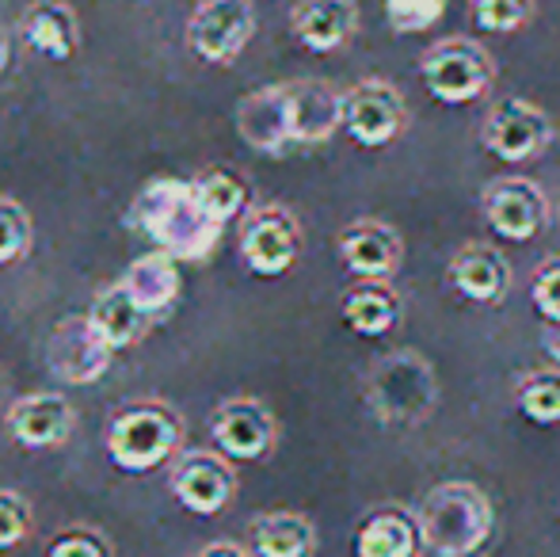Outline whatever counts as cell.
I'll list each match as a JSON object with an SVG mask.
<instances>
[{"label": "cell", "instance_id": "27", "mask_svg": "<svg viewBox=\"0 0 560 557\" xmlns=\"http://www.w3.org/2000/svg\"><path fill=\"white\" fill-rule=\"evenodd\" d=\"M515 405L526 420L541 423V428H557L560 423V371H530L518 379L515 386Z\"/></svg>", "mask_w": 560, "mask_h": 557}, {"label": "cell", "instance_id": "20", "mask_svg": "<svg viewBox=\"0 0 560 557\" xmlns=\"http://www.w3.org/2000/svg\"><path fill=\"white\" fill-rule=\"evenodd\" d=\"M420 515L400 504H382L354 531V557H420Z\"/></svg>", "mask_w": 560, "mask_h": 557}, {"label": "cell", "instance_id": "14", "mask_svg": "<svg viewBox=\"0 0 560 557\" xmlns=\"http://www.w3.org/2000/svg\"><path fill=\"white\" fill-rule=\"evenodd\" d=\"M339 256L359 279H393L405 260V237L382 218H359L339 237Z\"/></svg>", "mask_w": 560, "mask_h": 557}, {"label": "cell", "instance_id": "9", "mask_svg": "<svg viewBox=\"0 0 560 557\" xmlns=\"http://www.w3.org/2000/svg\"><path fill=\"white\" fill-rule=\"evenodd\" d=\"M302 256V225L287 207H256L241 225V260L252 276L279 279Z\"/></svg>", "mask_w": 560, "mask_h": 557}, {"label": "cell", "instance_id": "19", "mask_svg": "<svg viewBox=\"0 0 560 557\" xmlns=\"http://www.w3.org/2000/svg\"><path fill=\"white\" fill-rule=\"evenodd\" d=\"M290 31L313 54H332L347 46L359 31L354 0H298L290 12Z\"/></svg>", "mask_w": 560, "mask_h": 557}, {"label": "cell", "instance_id": "8", "mask_svg": "<svg viewBox=\"0 0 560 557\" xmlns=\"http://www.w3.org/2000/svg\"><path fill=\"white\" fill-rule=\"evenodd\" d=\"M408 127V104L385 77H366L343 92V130L366 149L393 146Z\"/></svg>", "mask_w": 560, "mask_h": 557}, {"label": "cell", "instance_id": "5", "mask_svg": "<svg viewBox=\"0 0 560 557\" xmlns=\"http://www.w3.org/2000/svg\"><path fill=\"white\" fill-rule=\"evenodd\" d=\"M495 58L488 54L485 43L465 35H450L443 43L428 46V54L420 58V77L428 84V92L439 104H472V100L488 96V89L495 84Z\"/></svg>", "mask_w": 560, "mask_h": 557}, {"label": "cell", "instance_id": "6", "mask_svg": "<svg viewBox=\"0 0 560 557\" xmlns=\"http://www.w3.org/2000/svg\"><path fill=\"white\" fill-rule=\"evenodd\" d=\"M553 141V119L530 100H495L480 123V146L508 164L538 161Z\"/></svg>", "mask_w": 560, "mask_h": 557}, {"label": "cell", "instance_id": "11", "mask_svg": "<svg viewBox=\"0 0 560 557\" xmlns=\"http://www.w3.org/2000/svg\"><path fill=\"white\" fill-rule=\"evenodd\" d=\"M115 351L104 344V336L92 328L89 313H69L58 321V328L50 333L46 344V367L54 371V379H61L66 386H96L112 367Z\"/></svg>", "mask_w": 560, "mask_h": 557}, {"label": "cell", "instance_id": "13", "mask_svg": "<svg viewBox=\"0 0 560 557\" xmlns=\"http://www.w3.org/2000/svg\"><path fill=\"white\" fill-rule=\"evenodd\" d=\"M210 439L225 459L259 462L275 451L279 423H275V413L256 397H229V402L218 405L214 420H210Z\"/></svg>", "mask_w": 560, "mask_h": 557}, {"label": "cell", "instance_id": "4", "mask_svg": "<svg viewBox=\"0 0 560 557\" xmlns=\"http://www.w3.org/2000/svg\"><path fill=\"white\" fill-rule=\"evenodd\" d=\"M184 443V420L164 402H133L107 423V454L126 474H149L164 466Z\"/></svg>", "mask_w": 560, "mask_h": 557}, {"label": "cell", "instance_id": "2", "mask_svg": "<svg viewBox=\"0 0 560 557\" xmlns=\"http://www.w3.org/2000/svg\"><path fill=\"white\" fill-rule=\"evenodd\" d=\"M416 515H420L423 550L435 557H477L492 543V500L472 481H443L428 489Z\"/></svg>", "mask_w": 560, "mask_h": 557}, {"label": "cell", "instance_id": "28", "mask_svg": "<svg viewBox=\"0 0 560 557\" xmlns=\"http://www.w3.org/2000/svg\"><path fill=\"white\" fill-rule=\"evenodd\" d=\"M472 23L492 35H515L534 20V0H469Z\"/></svg>", "mask_w": 560, "mask_h": 557}, {"label": "cell", "instance_id": "33", "mask_svg": "<svg viewBox=\"0 0 560 557\" xmlns=\"http://www.w3.org/2000/svg\"><path fill=\"white\" fill-rule=\"evenodd\" d=\"M46 557H112V546L92 527H69L54 538Z\"/></svg>", "mask_w": 560, "mask_h": 557}, {"label": "cell", "instance_id": "12", "mask_svg": "<svg viewBox=\"0 0 560 557\" xmlns=\"http://www.w3.org/2000/svg\"><path fill=\"white\" fill-rule=\"evenodd\" d=\"M172 492L191 515H218L236 497L233 459L222 451H187L172 466Z\"/></svg>", "mask_w": 560, "mask_h": 557}, {"label": "cell", "instance_id": "3", "mask_svg": "<svg viewBox=\"0 0 560 557\" xmlns=\"http://www.w3.org/2000/svg\"><path fill=\"white\" fill-rule=\"evenodd\" d=\"M366 405L389 428H416L439 405V374L420 351L397 348L366 374Z\"/></svg>", "mask_w": 560, "mask_h": 557}, {"label": "cell", "instance_id": "18", "mask_svg": "<svg viewBox=\"0 0 560 557\" xmlns=\"http://www.w3.org/2000/svg\"><path fill=\"white\" fill-rule=\"evenodd\" d=\"M8 431L20 446L27 451H46V446H61L73 431V405L61 394L38 390L27 394L8 409Z\"/></svg>", "mask_w": 560, "mask_h": 557}, {"label": "cell", "instance_id": "31", "mask_svg": "<svg viewBox=\"0 0 560 557\" xmlns=\"http://www.w3.org/2000/svg\"><path fill=\"white\" fill-rule=\"evenodd\" d=\"M31 535V508L20 492L0 489V550H12Z\"/></svg>", "mask_w": 560, "mask_h": 557}, {"label": "cell", "instance_id": "32", "mask_svg": "<svg viewBox=\"0 0 560 557\" xmlns=\"http://www.w3.org/2000/svg\"><path fill=\"white\" fill-rule=\"evenodd\" d=\"M530 298L546 321L560 325V256H549L530 279Z\"/></svg>", "mask_w": 560, "mask_h": 557}, {"label": "cell", "instance_id": "24", "mask_svg": "<svg viewBox=\"0 0 560 557\" xmlns=\"http://www.w3.org/2000/svg\"><path fill=\"white\" fill-rule=\"evenodd\" d=\"M405 302L393 290L389 279H362L359 287L347 290L343 298V321L359 336H385L400 325Z\"/></svg>", "mask_w": 560, "mask_h": 557}, {"label": "cell", "instance_id": "10", "mask_svg": "<svg viewBox=\"0 0 560 557\" xmlns=\"http://www.w3.org/2000/svg\"><path fill=\"white\" fill-rule=\"evenodd\" d=\"M485 218L500 237L526 245V241L541 237L553 218V202L541 192V184L526 176H495L492 184H485Z\"/></svg>", "mask_w": 560, "mask_h": 557}, {"label": "cell", "instance_id": "16", "mask_svg": "<svg viewBox=\"0 0 560 557\" xmlns=\"http://www.w3.org/2000/svg\"><path fill=\"white\" fill-rule=\"evenodd\" d=\"M511 282H515V271H511L508 256L495 245H472L457 248L454 260H450V287L465 298V302L477 305H500L503 298L511 294Z\"/></svg>", "mask_w": 560, "mask_h": 557}, {"label": "cell", "instance_id": "17", "mask_svg": "<svg viewBox=\"0 0 560 557\" xmlns=\"http://www.w3.org/2000/svg\"><path fill=\"white\" fill-rule=\"evenodd\" d=\"M294 146H325L343 127V92L328 81H287Z\"/></svg>", "mask_w": 560, "mask_h": 557}, {"label": "cell", "instance_id": "22", "mask_svg": "<svg viewBox=\"0 0 560 557\" xmlns=\"http://www.w3.org/2000/svg\"><path fill=\"white\" fill-rule=\"evenodd\" d=\"M122 282L126 290L133 294V302L156 317V313H168L172 305L179 302V287H184V276H179V260L168 253H145L122 271Z\"/></svg>", "mask_w": 560, "mask_h": 557}, {"label": "cell", "instance_id": "23", "mask_svg": "<svg viewBox=\"0 0 560 557\" xmlns=\"http://www.w3.org/2000/svg\"><path fill=\"white\" fill-rule=\"evenodd\" d=\"M89 321H92V328L104 336L107 348L126 351L130 344H138L141 336H145L149 313L133 302V294L122 287V282H115V287H104L96 298H92Z\"/></svg>", "mask_w": 560, "mask_h": 557}, {"label": "cell", "instance_id": "21", "mask_svg": "<svg viewBox=\"0 0 560 557\" xmlns=\"http://www.w3.org/2000/svg\"><path fill=\"white\" fill-rule=\"evenodd\" d=\"M20 27L31 50H38L50 61H69L81 50V23H77L73 8L61 0H35L23 12Z\"/></svg>", "mask_w": 560, "mask_h": 557}, {"label": "cell", "instance_id": "15", "mask_svg": "<svg viewBox=\"0 0 560 557\" xmlns=\"http://www.w3.org/2000/svg\"><path fill=\"white\" fill-rule=\"evenodd\" d=\"M236 135L244 138V146L267 156H282L287 149H294L287 84H267V89L248 92L236 104Z\"/></svg>", "mask_w": 560, "mask_h": 557}, {"label": "cell", "instance_id": "30", "mask_svg": "<svg viewBox=\"0 0 560 557\" xmlns=\"http://www.w3.org/2000/svg\"><path fill=\"white\" fill-rule=\"evenodd\" d=\"M31 248V218L15 199L0 195V268L23 260Z\"/></svg>", "mask_w": 560, "mask_h": 557}, {"label": "cell", "instance_id": "34", "mask_svg": "<svg viewBox=\"0 0 560 557\" xmlns=\"http://www.w3.org/2000/svg\"><path fill=\"white\" fill-rule=\"evenodd\" d=\"M199 557H252V554L236 543H210V546H202Z\"/></svg>", "mask_w": 560, "mask_h": 557}, {"label": "cell", "instance_id": "26", "mask_svg": "<svg viewBox=\"0 0 560 557\" xmlns=\"http://www.w3.org/2000/svg\"><path fill=\"white\" fill-rule=\"evenodd\" d=\"M195 192H199L202 207L218 218L222 225H229L233 218H241L252 202V187L248 179L236 169H225V164H214L202 176H195Z\"/></svg>", "mask_w": 560, "mask_h": 557}, {"label": "cell", "instance_id": "25", "mask_svg": "<svg viewBox=\"0 0 560 557\" xmlns=\"http://www.w3.org/2000/svg\"><path fill=\"white\" fill-rule=\"evenodd\" d=\"M317 527L298 512H267L252 520V554L256 557H313Z\"/></svg>", "mask_w": 560, "mask_h": 557}, {"label": "cell", "instance_id": "7", "mask_svg": "<svg viewBox=\"0 0 560 557\" xmlns=\"http://www.w3.org/2000/svg\"><path fill=\"white\" fill-rule=\"evenodd\" d=\"M256 35L252 0H199L187 20V46L207 66H233Z\"/></svg>", "mask_w": 560, "mask_h": 557}, {"label": "cell", "instance_id": "1", "mask_svg": "<svg viewBox=\"0 0 560 557\" xmlns=\"http://www.w3.org/2000/svg\"><path fill=\"white\" fill-rule=\"evenodd\" d=\"M130 222L138 233H145L161 253L176 256V260L199 264L222 241L225 225L202 207L195 179L161 176L153 184L141 187V195L130 207Z\"/></svg>", "mask_w": 560, "mask_h": 557}, {"label": "cell", "instance_id": "29", "mask_svg": "<svg viewBox=\"0 0 560 557\" xmlns=\"http://www.w3.org/2000/svg\"><path fill=\"white\" fill-rule=\"evenodd\" d=\"M385 20L397 35H420V31L435 27L446 15L450 0H382Z\"/></svg>", "mask_w": 560, "mask_h": 557}]
</instances>
